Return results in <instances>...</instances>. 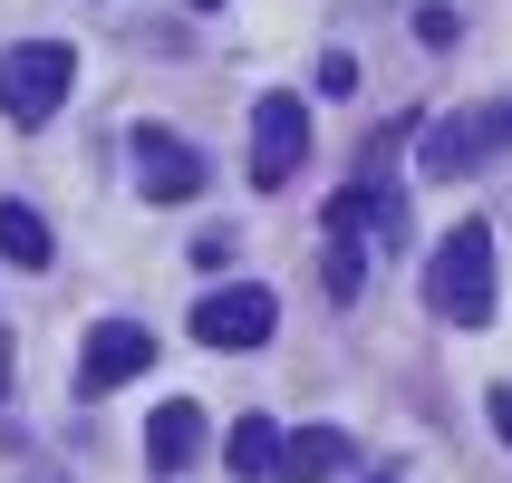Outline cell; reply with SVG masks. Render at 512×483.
<instances>
[{"label":"cell","instance_id":"cell-1","mask_svg":"<svg viewBox=\"0 0 512 483\" xmlns=\"http://www.w3.org/2000/svg\"><path fill=\"white\" fill-rule=\"evenodd\" d=\"M426 310L455 319V329H484L493 319V223H455L426 261Z\"/></svg>","mask_w":512,"mask_h":483},{"label":"cell","instance_id":"cell-2","mask_svg":"<svg viewBox=\"0 0 512 483\" xmlns=\"http://www.w3.org/2000/svg\"><path fill=\"white\" fill-rule=\"evenodd\" d=\"M68 87H78V49H68V39L0 49V116H10V126H49V116L68 107Z\"/></svg>","mask_w":512,"mask_h":483},{"label":"cell","instance_id":"cell-3","mask_svg":"<svg viewBox=\"0 0 512 483\" xmlns=\"http://www.w3.org/2000/svg\"><path fill=\"white\" fill-rule=\"evenodd\" d=\"M426 136V155L416 165L435 174V184H455V174L493 165V155H512V107H464V116H435V126H416Z\"/></svg>","mask_w":512,"mask_h":483},{"label":"cell","instance_id":"cell-4","mask_svg":"<svg viewBox=\"0 0 512 483\" xmlns=\"http://www.w3.org/2000/svg\"><path fill=\"white\" fill-rule=\"evenodd\" d=\"M271 329H281V300L261 281H232V290H203L194 300V339L203 348H261Z\"/></svg>","mask_w":512,"mask_h":483},{"label":"cell","instance_id":"cell-5","mask_svg":"<svg viewBox=\"0 0 512 483\" xmlns=\"http://www.w3.org/2000/svg\"><path fill=\"white\" fill-rule=\"evenodd\" d=\"M300 165H310V107H300V97H261L252 107V184L281 194Z\"/></svg>","mask_w":512,"mask_h":483},{"label":"cell","instance_id":"cell-6","mask_svg":"<svg viewBox=\"0 0 512 483\" xmlns=\"http://www.w3.org/2000/svg\"><path fill=\"white\" fill-rule=\"evenodd\" d=\"M155 368V329H136V319H97L78 348V397H107V387H126V377Z\"/></svg>","mask_w":512,"mask_h":483},{"label":"cell","instance_id":"cell-7","mask_svg":"<svg viewBox=\"0 0 512 483\" xmlns=\"http://www.w3.org/2000/svg\"><path fill=\"white\" fill-rule=\"evenodd\" d=\"M319 232H329V300H358L368 290V194L348 184V194H329V213H319Z\"/></svg>","mask_w":512,"mask_h":483},{"label":"cell","instance_id":"cell-8","mask_svg":"<svg viewBox=\"0 0 512 483\" xmlns=\"http://www.w3.org/2000/svg\"><path fill=\"white\" fill-rule=\"evenodd\" d=\"M136 184L155 203H194L203 194V155L184 136H165V126H136Z\"/></svg>","mask_w":512,"mask_h":483},{"label":"cell","instance_id":"cell-9","mask_svg":"<svg viewBox=\"0 0 512 483\" xmlns=\"http://www.w3.org/2000/svg\"><path fill=\"white\" fill-rule=\"evenodd\" d=\"M348 464H358V445H348L339 426H300V435H281L271 483H329V474H348Z\"/></svg>","mask_w":512,"mask_h":483},{"label":"cell","instance_id":"cell-10","mask_svg":"<svg viewBox=\"0 0 512 483\" xmlns=\"http://www.w3.org/2000/svg\"><path fill=\"white\" fill-rule=\"evenodd\" d=\"M194 455H203V406L165 397V406H155V426H145V464H155V474H184Z\"/></svg>","mask_w":512,"mask_h":483},{"label":"cell","instance_id":"cell-11","mask_svg":"<svg viewBox=\"0 0 512 483\" xmlns=\"http://www.w3.org/2000/svg\"><path fill=\"white\" fill-rule=\"evenodd\" d=\"M232 474L242 483H271V464H281V426H271V416H232Z\"/></svg>","mask_w":512,"mask_h":483},{"label":"cell","instance_id":"cell-12","mask_svg":"<svg viewBox=\"0 0 512 483\" xmlns=\"http://www.w3.org/2000/svg\"><path fill=\"white\" fill-rule=\"evenodd\" d=\"M0 252L20 261V271H49V223L29 203H0Z\"/></svg>","mask_w":512,"mask_h":483},{"label":"cell","instance_id":"cell-13","mask_svg":"<svg viewBox=\"0 0 512 483\" xmlns=\"http://www.w3.org/2000/svg\"><path fill=\"white\" fill-rule=\"evenodd\" d=\"M319 97H358V58H348V49L319 58Z\"/></svg>","mask_w":512,"mask_h":483},{"label":"cell","instance_id":"cell-14","mask_svg":"<svg viewBox=\"0 0 512 483\" xmlns=\"http://www.w3.org/2000/svg\"><path fill=\"white\" fill-rule=\"evenodd\" d=\"M416 39H426V49H455V10L426 0V10H416Z\"/></svg>","mask_w":512,"mask_h":483},{"label":"cell","instance_id":"cell-15","mask_svg":"<svg viewBox=\"0 0 512 483\" xmlns=\"http://www.w3.org/2000/svg\"><path fill=\"white\" fill-rule=\"evenodd\" d=\"M484 416H493V435L512 445V387H493V397H484Z\"/></svg>","mask_w":512,"mask_h":483},{"label":"cell","instance_id":"cell-16","mask_svg":"<svg viewBox=\"0 0 512 483\" xmlns=\"http://www.w3.org/2000/svg\"><path fill=\"white\" fill-rule=\"evenodd\" d=\"M0 387H10V339H0Z\"/></svg>","mask_w":512,"mask_h":483},{"label":"cell","instance_id":"cell-17","mask_svg":"<svg viewBox=\"0 0 512 483\" xmlns=\"http://www.w3.org/2000/svg\"><path fill=\"white\" fill-rule=\"evenodd\" d=\"M194 10H223V0H194Z\"/></svg>","mask_w":512,"mask_h":483},{"label":"cell","instance_id":"cell-18","mask_svg":"<svg viewBox=\"0 0 512 483\" xmlns=\"http://www.w3.org/2000/svg\"><path fill=\"white\" fill-rule=\"evenodd\" d=\"M29 483H58V474H29Z\"/></svg>","mask_w":512,"mask_h":483}]
</instances>
